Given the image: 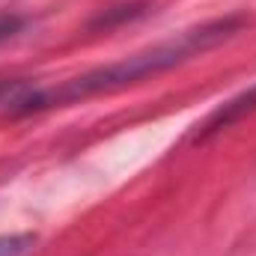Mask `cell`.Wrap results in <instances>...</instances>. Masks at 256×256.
Returning <instances> with one entry per match:
<instances>
[{"label":"cell","mask_w":256,"mask_h":256,"mask_svg":"<svg viewBox=\"0 0 256 256\" xmlns=\"http://www.w3.org/2000/svg\"><path fill=\"white\" fill-rule=\"evenodd\" d=\"M244 27V18H218V21H206L200 27H191L167 42H158L146 51H137L131 57H122L116 63H108L102 68H92L80 78H72L63 80L60 86H48V90H36L24 98L15 102L18 110H45V108H63L72 102H80V98H90V96H102V92H116L122 86L131 84H140L143 78H152V74H161L167 68L179 63H188L194 57L218 48L220 42L232 39L238 30Z\"/></svg>","instance_id":"cell-1"},{"label":"cell","mask_w":256,"mask_h":256,"mask_svg":"<svg viewBox=\"0 0 256 256\" xmlns=\"http://www.w3.org/2000/svg\"><path fill=\"white\" fill-rule=\"evenodd\" d=\"M254 110H256V86H250V90L238 92L236 98H230L226 104H220V108L202 122V128L196 131V140H206L208 134H214V131H220V128L238 122L242 116H248V114H254Z\"/></svg>","instance_id":"cell-2"},{"label":"cell","mask_w":256,"mask_h":256,"mask_svg":"<svg viewBox=\"0 0 256 256\" xmlns=\"http://www.w3.org/2000/svg\"><path fill=\"white\" fill-rule=\"evenodd\" d=\"M36 244V236L30 232H12V236H0V256H27Z\"/></svg>","instance_id":"cell-3"},{"label":"cell","mask_w":256,"mask_h":256,"mask_svg":"<svg viewBox=\"0 0 256 256\" xmlns=\"http://www.w3.org/2000/svg\"><path fill=\"white\" fill-rule=\"evenodd\" d=\"M18 30H21V18H15V15H3L0 18V42L9 39V36H15Z\"/></svg>","instance_id":"cell-4"}]
</instances>
